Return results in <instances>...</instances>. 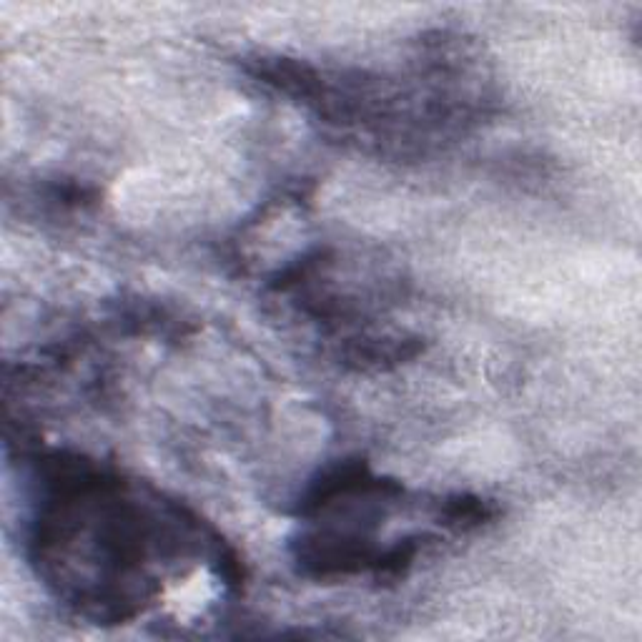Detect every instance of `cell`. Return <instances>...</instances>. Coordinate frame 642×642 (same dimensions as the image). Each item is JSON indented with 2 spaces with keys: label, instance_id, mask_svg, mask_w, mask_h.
Here are the masks:
<instances>
[{
  "label": "cell",
  "instance_id": "6da1fadb",
  "mask_svg": "<svg viewBox=\"0 0 642 642\" xmlns=\"http://www.w3.org/2000/svg\"><path fill=\"white\" fill-rule=\"evenodd\" d=\"M492 515H495V510L485 500H477V497H454V500L442 502L444 525L474 527L490 520Z\"/></svg>",
  "mask_w": 642,
  "mask_h": 642
}]
</instances>
